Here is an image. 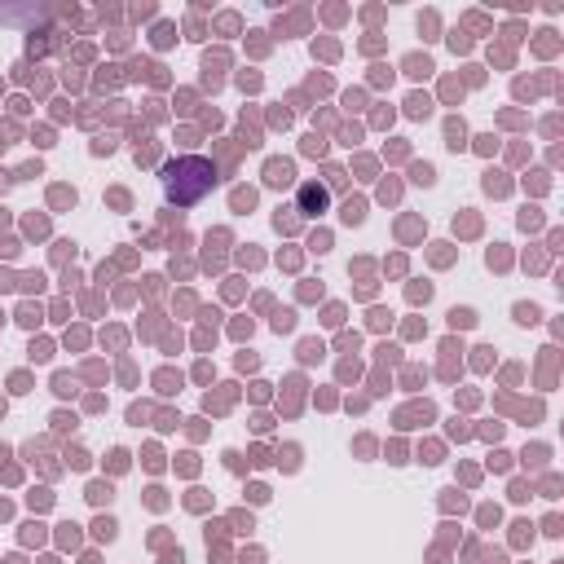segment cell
Wrapping results in <instances>:
<instances>
[{"label":"cell","instance_id":"6da1fadb","mask_svg":"<svg viewBox=\"0 0 564 564\" xmlns=\"http://www.w3.org/2000/svg\"><path fill=\"white\" fill-rule=\"evenodd\" d=\"M216 189V163L203 154H181L163 167V198L176 207H194Z\"/></svg>","mask_w":564,"mask_h":564},{"label":"cell","instance_id":"7a4b0ae2","mask_svg":"<svg viewBox=\"0 0 564 564\" xmlns=\"http://www.w3.org/2000/svg\"><path fill=\"white\" fill-rule=\"evenodd\" d=\"M326 207H330V185L326 181H304L295 189V212L300 216H322Z\"/></svg>","mask_w":564,"mask_h":564}]
</instances>
